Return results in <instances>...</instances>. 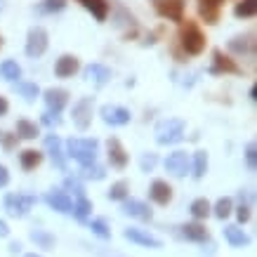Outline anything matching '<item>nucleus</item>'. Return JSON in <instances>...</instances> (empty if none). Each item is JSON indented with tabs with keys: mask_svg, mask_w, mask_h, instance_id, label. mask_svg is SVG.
<instances>
[{
	"mask_svg": "<svg viewBox=\"0 0 257 257\" xmlns=\"http://www.w3.org/2000/svg\"><path fill=\"white\" fill-rule=\"evenodd\" d=\"M17 142H19V137L17 135H10V133H0V144L8 149V151H12V149L17 147Z\"/></svg>",
	"mask_w": 257,
	"mask_h": 257,
	"instance_id": "nucleus-43",
	"label": "nucleus"
},
{
	"mask_svg": "<svg viewBox=\"0 0 257 257\" xmlns=\"http://www.w3.org/2000/svg\"><path fill=\"white\" fill-rule=\"evenodd\" d=\"M45 149L50 158H52V163L59 168V170H66V158H64V149H62V140L57 137V135H47L45 137Z\"/></svg>",
	"mask_w": 257,
	"mask_h": 257,
	"instance_id": "nucleus-16",
	"label": "nucleus"
},
{
	"mask_svg": "<svg viewBox=\"0 0 257 257\" xmlns=\"http://www.w3.org/2000/svg\"><path fill=\"white\" fill-rule=\"evenodd\" d=\"M43 99H45V104H47V111L59 113V111L69 104V92H66L64 87H47L45 92H43Z\"/></svg>",
	"mask_w": 257,
	"mask_h": 257,
	"instance_id": "nucleus-11",
	"label": "nucleus"
},
{
	"mask_svg": "<svg viewBox=\"0 0 257 257\" xmlns=\"http://www.w3.org/2000/svg\"><path fill=\"white\" fill-rule=\"evenodd\" d=\"M8 111H10V101L5 97H0V116H5Z\"/></svg>",
	"mask_w": 257,
	"mask_h": 257,
	"instance_id": "nucleus-47",
	"label": "nucleus"
},
{
	"mask_svg": "<svg viewBox=\"0 0 257 257\" xmlns=\"http://www.w3.org/2000/svg\"><path fill=\"white\" fill-rule=\"evenodd\" d=\"M250 99H252V101H255V99H257V87H255V85L250 87Z\"/></svg>",
	"mask_w": 257,
	"mask_h": 257,
	"instance_id": "nucleus-49",
	"label": "nucleus"
},
{
	"mask_svg": "<svg viewBox=\"0 0 257 257\" xmlns=\"http://www.w3.org/2000/svg\"><path fill=\"white\" fill-rule=\"evenodd\" d=\"M83 73H85L87 80H92V83H97V85H104V83H109L111 80V69L101 66V64H87Z\"/></svg>",
	"mask_w": 257,
	"mask_h": 257,
	"instance_id": "nucleus-20",
	"label": "nucleus"
},
{
	"mask_svg": "<svg viewBox=\"0 0 257 257\" xmlns=\"http://www.w3.org/2000/svg\"><path fill=\"white\" fill-rule=\"evenodd\" d=\"M106 149H109V163H111V168L123 170L125 165H127V151L123 149L120 140H118V137H109V142H106Z\"/></svg>",
	"mask_w": 257,
	"mask_h": 257,
	"instance_id": "nucleus-12",
	"label": "nucleus"
},
{
	"mask_svg": "<svg viewBox=\"0 0 257 257\" xmlns=\"http://www.w3.org/2000/svg\"><path fill=\"white\" fill-rule=\"evenodd\" d=\"M83 177L85 179H104L106 177V170L101 168V165H97V161L90 165H83Z\"/></svg>",
	"mask_w": 257,
	"mask_h": 257,
	"instance_id": "nucleus-35",
	"label": "nucleus"
},
{
	"mask_svg": "<svg viewBox=\"0 0 257 257\" xmlns=\"http://www.w3.org/2000/svg\"><path fill=\"white\" fill-rule=\"evenodd\" d=\"M78 3L97 19V22H104V19L109 17V3H106V0H78Z\"/></svg>",
	"mask_w": 257,
	"mask_h": 257,
	"instance_id": "nucleus-21",
	"label": "nucleus"
},
{
	"mask_svg": "<svg viewBox=\"0 0 257 257\" xmlns=\"http://www.w3.org/2000/svg\"><path fill=\"white\" fill-rule=\"evenodd\" d=\"M97 149H99V142L94 137H71L66 142V156L78 161L80 165H90L97 161Z\"/></svg>",
	"mask_w": 257,
	"mask_h": 257,
	"instance_id": "nucleus-1",
	"label": "nucleus"
},
{
	"mask_svg": "<svg viewBox=\"0 0 257 257\" xmlns=\"http://www.w3.org/2000/svg\"><path fill=\"white\" fill-rule=\"evenodd\" d=\"M64 187L69 189V191H73V194L78 196V198H85V189H83V182H80L78 177H66L64 179Z\"/></svg>",
	"mask_w": 257,
	"mask_h": 257,
	"instance_id": "nucleus-36",
	"label": "nucleus"
},
{
	"mask_svg": "<svg viewBox=\"0 0 257 257\" xmlns=\"http://www.w3.org/2000/svg\"><path fill=\"white\" fill-rule=\"evenodd\" d=\"M47 45H50V38H47V31L43 26H33L29 36H26V55L31 59H38V57L45 55Z\"/></svg>",
	"mask_w": 257,
	"mask_h": 257,
	"instance_id": "nucleus-5",
	"label": "nucleus"
},
{
	"mask_svg": "<svg viewBox=\"0 0 257 257\" xmlns=\"http://www.w3.org/2000/svg\"><path fill=\"white\" fill-rule=\"evenodd\" d=\"M236 217H238V222H248L250 219V205L248 203H241V208H238V210H236Z\"/></svg>",
	"mask_w": 257,
	"mask_h": 257,
	"instance_id": "nucleus-44",
	"label": "nucleus"
},
{
	"mask_svg": "<svg viewBox=\"0 0 257 257\" xmlns=\"http://www.w3.org/2000/svg\"><path fill=\"white\" fill-rule=\"evenodd\" d=\"M3 10H5V0H0V12H3Z\"/></svg>",
	"mask_w": 257,
	"mask_h": 257,
	"instance_id": "nucleus-50",
	"label": "nucleus"
},
{
	"mask_svg": "<svg viewBox=\"0 0 257 257\" xmlns=\"http://www.w3.org/2000/svg\"><path fill=\"white\" fill-rule=\"evenodd\" d=\"M90 229H92V234L94 236H99V238H111V231H109V226H106V222L104 219H92L90 222Z\"/></svg>",
	"mask_w": 257,
	"mask_h": 257,
	"instance_id": "nucleus-37",
	"label": "nucleus"
},
{
	"mask_svg": "<svg viewBox=\"0 0 257 257\" xmlns=\"http://www.w3.org/2000/svg\"><path fill=\"white\" fill-rule=\"evenodd\" d=\"M31 241L33 243H38L40 248H45V250H55V236L52 234H47V231H43V229H33L31 231Z\"/></svg>",
	"mask_w": 257,
	"mask_h": 257,
	"instance_id": "nucleus-27",
	"label": "nucleus"
},
{
	"mask_svg": "<svg viewBox=\"0 0 257 257\" xmlns=\"http://www.w3.org/2000/svg\"><path fill=\"white\" fill-rule=\"evenodd\" d=\"M229 50L236 52V55H245V52L252 50V40H250V36H234L229 40Z\"/></svg>",
	"mask_w": 257,
	"mask_h": 257,
	"instance_id": "nucleus-26",
	"label": "nucleus"
},
{
	"mask_svg": "<svg viewBox=\"0 0 257 257\" xmlns=\"http://www.w3.org/2000/svg\"><path fill=\"white\" fill-rule=\"evenodd\" d=\"M64 8H66V0H43L45 12H62Z\"/></svg>",
	"mask_w": 257,
	"mask_h": 257,
	"instance_id": "nucleus-42",
	"label": "nucleus"
},
{
	"mask_svg": "<svg viewBox=\"0 0 257 257\" xmlns=\"http://www.w3.org/2000/svg\"><path fill=\"white\" fill-rule=\"evenodd\" d=\"M127 191H130V184H127L125 179H118V182L111 184L109 198L111 201H125V198H127Z\"/></svg>",
	"mask_w": 257,
	"mask_h": 257,
	"instance_id": "nucleus-32",
	"label": "nucleus"
},
{
	"mask_svg": "<svg viewBox=\"0 0 257 257\" xmlns=\"http://www.w3.org/2000/svg\"><path fill=\"white\" fill-rule=\"evenodd\" d=\"M149 198L158 205H168L172 201V187L165 179H154L151 187H149Z\"/></svg>",
	"mask_w": 257,
	"mask_h": 257,
	"instance_id": "nucleus-13",
	"label": "nucleus"
},
{
	"mask_svg": "<svg viewBox=\"0 0 257 257\" xmlns=\"http://www.w3.org/2000/svg\"><path fill=\"white\" fill-rule=\"evenodd\" d=\"M245 163H248L250 170H255V165H257V147H255V142H250L248 147H245Z\"/></svg>",
	"mask_w": 257,
	"mask_h": 257,
	"instance_id": "nucleus-41",
	"label": "nucleus"
},
{
	"mask_svg": "<svg viewBox=\"0 0 257 257\" xmlns=\"http://www.w3.org/2000/svg\"><path fill=\"white\" fill-rule=\"evenodd\" d=\"M38 125L31 123L29 118H19L17 120V137L19 140H36L38 137Z\"/></svg>",
	"mask_w": 257,
	"mask_h": 257,
	"instance_id": "nucleus-24",
	"label": "nucleus"
},
{
	"mask_svg": "<svg viewBox=\"0 0 257 257\" xmlns=\"http://www.w3.org/2000/svg\"><path fill=\"white\" fill-rule=\"evenodd\" d=\"M8 182H10V172L5 165H0V187H8Z\"/></svg>",
	"mask_w": 257,
	"mask_h": 257,
	"instance_id": "nucleus-45",
	"label": "nucleus"
},
{
	"mask_svg": "<svg viewBox=\"0 0 257 257\" xmlns=\"http://www.w3.org/2000/svg\"><path fill=\"white\" fill-rule=\"evenodd\" d=\"M208 71L215 73V76H219V73H241V66L234 59H229L222 50H212V66Z\"/></svg>",
	"mask_w": 257,
	"mask_h": 257,
	"instance_id": "nucleus-10",
	"label": "nucleus"
},
{
	"mask_svg": "<svg viewBox=\"0 0 257 257\" xmlns=\"http://www.w3.org/2000/svg\"><path fill=\"white\" fill-rule=\"evenodd\" d=\"M24 257H40V255H36V252H29V255H24Z\"/></svg>",
	"mask_w": 257,
	"mask_h": 257,
	"instance_id": "nucleus-51",
	"label": "nucleus"
},
{
	"mask_svg": "<svg viewBox=\"0 0 257 257\" xmlns=\"http://www.w3.org/2000/svg\"><path fill=\"white\" fill-rule=\"evenodd\" d=\"M3 45H5V40H3V36H0V50H3Z\"/></svg>",
	"mask_w": 257,
	"mask_h": 257,
	"instance_id": "nucleus-52",
	"label": "nucleus"
},
{
	"mask_svg": "<svg viewBox=\"0 0 257 257\" xmlns=\"http://www.w3.org/2000/svg\"><path fill=\"white\" fill-rule=\"evenodd\" d=\"M71 212H73V217L78 219V222H85L90 217V212H92V203L87 201V198H78V201L73 203Z\"/></svg>",
	"mask_w": 257,
	"mask_h": 257,
	"instance_id": "nucleus-28",
	"label": "nucleus"
},
{
	"mask_svg": "<svg viewBox=\"0 0 257 257\" xmlns=\"http://www.w3.org/2000/svg\"><path fill=\"white\" fill-rule=\"evenodd\" d=\"M5 236H10V226L0 219V238H5Z\"/></svg>",
	"mask_w": 257,
	"mask_h": 257,
	"instance_id": "nucleus-48",
	"label": "nucleus"
},
{
	"mask_svg": "<svg viewBox=\"0 0 257 257\" xmlns=\"http://www.w3.org/2000/svg\"><path fill=\"white\" fill-rule=\"evenodd\" d=\"M40 163H43V154L36 151V149H26V151L19 154V165L24 170H36Z\"/></svg>",
	"mask_w": 257,
	"mask_h": 257,
	"instance_id": "nucleus-22",
	"label": "nucleus"
},
{
	"mask_svg": "<svg viewBox=\"0 0 257 257\" xmlns=\"http://www.w3.org/2000/svg\"><path fill=\"white\" fill-rule=\"evenodd\" d=\"M17 92L22 94L26 101H33L40 94V87L36 83H17Z\"/></svg>",
	"mask_w": 257,
	"mask_h": 257,
	"instance_id": "nucleus-34",
	"label": "nucleus"
},
{
	"mask_svg": "<svg viewBox=\"0 0 257 257\" xmlns=\"http://www.w3.org/2000/svg\"><path fill=\"white\" fill-rule=\"evenodd\" d=\"M208 172V154L205 151H196L194 154V177L203 179Z\"/></svg>",
	"mask_w": 257,
	"mask_h": 257,
	"instance_id": "nucleus-33",
	"label": "nucleus"
},
{
	"mask_svg": "<svg viewBox=\"0 0 257 257\" xmlns=\"http://www.w3.org/2000/svg\"><path fill=\"white\" fill-rule=\"evenodd\" d=\"M45 201L50 208H55L57 212H64V215H69L71 208H73V201H71V196L66 191H59V189H52V191H47Z\"/></svg>",
	"mask_w": 257,
	"mask_h": 257,
	"instance_id": "nucleus-14",
	"label": "nucleus"
},
{
	"mask_svg": "<svg viewBox=\"0 0 257 257\" xmlns=\"http://www.w3.org/2000/svg\"><path fill=\"white\" fill-rule=\"evenodd\" d=\"M92 109H94V97H83L73 104V125L78 127V130H87L90 123H92Z\"/></svg>",
	"mask_w": 257,
	"mask_h": 257,
	"instance_id": "nucleus-6",
	"label": "nucleus"
},
{
	"mask_svg": "<svg viewBox=\"0 0 257 257\" xmlns=\"http://www.w3.org/2000/svg\"><path fill=\"white\" fill-rule=\"evenodd\" d=\"M123 236L127 241L147 245V248H163V241H161V238H156V236H151V234H144L142 229H125Z\"/></svg>",
	"mask_w": 257,
	"mask_h": 257,
	"instance_id": "nucleus-18",
	"label": "nucleus"
},
{
	"mask_svg": "<svg viewBox=\"0 0 257 257\" xmlns=\"http://www.w3.org/2000/svg\"><path fill=\"white\" fill-rule=\"evenodd\" d=\"M182 236H184L187 241L203 243V241H208V229H205V224H201V222H189V224L182 226Z\"/></svg>",
	"mask_w": 257,
	"mask_h": 257,
	"instance_id": "nucleus-19",
	"label": "nucleus"
},
{
	"mask_svg": "<svg viewBox=\"0 0 257 257\" xmlns=\"http://www.w3.org/2000/svg\"><path fill=\"white\" fill-rule=\"evenodd\" d=\"M156 163H158V156L156 154H142V158H140V168H142V172H151L154 168H156Z\"/></svg>",
	"mask_w": 257,
	"mask_h": 257,
	"instance_id": "nucleus-38",
	"label": "nucleus"
},
{
	"mask_svg": "<svg viewBox=\"0 0 257 257\" xmlns=\"http://www.w3.org/2000/svg\"><path fill=\"white\" fill-rule=\"evenodd\" d=\"M99 116L106 125H127L133 113L125 109V106H116V104H104L99 109Z\"/></svg>",
	"mask_w": 257,
	"mask_h": 257,
	"instance_id": "nucleus-8",
	"label": "nucleus"
},
{
	"mask_svg": "<svg viewBox=\"0 0 257 257\" xmlns=\"http://www.w3.org/2000/svg\"><path fill=\"white\" fill-rule=\"evenodd\" d=\"M184 127H187V123H184L182 118H165V120H161V123L156 125V130H154L156 142L163 144V147L177 144V142L184 140Z\"/></svg>",
	"mask_w": 257,
	"mask_h": 257,
	"instance_id": "nucleus-2",
	"label": "nucleus"
},
{
	"mask_svg": "<svg viewBox=\"0 0 257 257\" xmlns=\"http://www.w3.org/2000/svg\"><path fill=\"white\" fill-rule=\"evenodd\" d=\"M189 168H191V163H189L187 151H172L170 156L165 158V170L170 172L172 177H184Z\"/></svg>",
	"mask_w": 257,
	"mask_h": 257,
	"instance_id": "nucleus-9",
	"label": "nucleus"
},
{
	"mask_svg": "<svg viewBox=\"0 0 257 257\" xmlns=\"http://www.w3.org/2000/svg\"><path fill=\"white\" fill-rule=\"evenodd\" d=\"M231 212H234V201L226 198V196L224 198H219V201L215 203V208H212V215H215L217 219H226Z\"/></svg>",
	"mask_w": 257,
	"mask_h": 257,
	"instance_id": "nucleus-30",
	"label": "nucleus"
},
{
	"mask_svg": "<svg viewBox=\"0 0 257 257\" xmlns=\"http://www.w3.org/2000/svg\"><path fill=\"white\" fill-rule=\"evenodd\" d=\"M0 76H3L5 80L22 78V66H19L15 59H5V62L0 64Z\"/></svg>",
	"mask_w": 257,
	"mask_h": 257,
	"instance_id": "nucleus-25",
	"label": "nucleus"
},
{
	"mask_svg": "<svg viewBox=\"0 0 257 257\" xmlns=\"http://www.w3.org/2000/svg\"><path fill=\"white\" fill-rule=\"evenodd\" d=\"M179 40H182V47L187 50L189 55H201L205 50V36H203L201 26L196 22H182V31H179Z\"/></svg>",
	"mask_w": 257,
	"mask_h": 257,
	"instance_id": "nucleus-3",
	"label": "nucleus"
},
{
	"mask_svg": "<svg viewBox=\"0 0 257 257\" xmlns=\"http://www.w3.org/2000/svg\"><path fill=\"white\" fill-rule=\"evenodd\" d=\"M224 238L234 248H243V245H248V236H245V231L243 229H238V226H234V224H229V226H224Z\"/></svg>",
	"mask_w": 257,
	"mask_h": 257,
	"instance_id": "nucleus-23",
	"label": "nucleus"
},
{
	"mask_svg": "<svg viewBox=\"0 0 257 257\" xmlns=\"http://www.w3.org/2000/svg\"><path fill=\"white\" fill-rule=\"evenodd\" d=\"M33 205H36V196H29V194L5 196V210H8L10 217H26Z\"/></svg>",
	"mask_w": 257,
	"mask_h": 257,
	"instance_id": "nucleus-4",
	"label": "nucleus"
},
{
	"mask_svg": "<svg viewBox=\"0 0 257 257\" xmlns=\"http://www.w3.org/2000/svg\"><path fill=\"white\" fill-rule=\"evenodd\" d=\"M78 69H80V62L76 55H62L55 64L57 78H71L73 73H78Z\"/></svg>",
	"mask_w": 257,
	"mask_h": 257,
	"instance_id": "nucleus-17",
	"label": "nucleus"
},
{
	"mask_svg": "<svg viewBox=\"0 0 257 257\" xmlns=\"http://www.w3.org/2000/svg\"><path fill=\"white\" fill-rule=\"evenodd\" d=\"M224 0H198V5H205V8H219Z\"/></svg>",
	"mask_w": 257,
	"mask_h": 257,
	"instance_id": "nucleus-46",
	"label": "nucleus"
},
{
	"mask_svg": "<svg viewBox=\"0 0 257 257\" xmlns=\"http://www.w3.org/2000/svg\"><path fill=\"white\" fill-rule=\"evenodd\" d=\"M198 15H201L208 24H215L219 19V8H205V5H198Z\"/></svg>",
	"mask_w": 257,
	"mask_h": 257,
	"instance_id": "nucleus-39",
	"label": "nucleus"
},
{
	"mask_svg": "<svg viewBox=\"0 0 257 257\" xmlns=\"http://www.w3.org/2000/svg\"><path fill=\"white\" fill-rule=\"evenodd\" d=\"M255 12H257V0H241V3H236V8H234V15L238 19L255 17Z\"/></svg>",
	"mask_w": 257,
	"mask_h": 257,
	"instance_id": "nucleus-31",
	"label": "nucleus"
},
{
	"mask_svg": "<svg viewBox=\"0 0 257 257\" xmlns=\"http://www.w3.org/2000/svg\"><path fill=\"white\" fill-rule=\"evenodd\" d=\"M123 212L125 215H130V217L144 219V222H149V219L154 217L151 208H149L144 201H137V198H125L123 201Z\"/></svg>",
	"mask_w": 257,
	"mask_h": 257,
	"instance_id": "nucleus-15",
	"label": "nucleus"
},
{
	"mask_svg": "<svg viewBox=\"0 0 257 257\" xmlns=\"http://www.w3.org/2000/svg\"><path fill=\"white\" fill-rule=\"evenodd\" d=\"M40 123L47 125V127H57V125H62V116H59V113H52V111H43V113H40Z\"/></svg>",
	"mask_w": 257,
	"mask_h": 257,
	"instance_id": "nucleus-40",
	"label": "nucleus"
},
{
	"mask_svg": "<svg viewBox=\"0 0 257 257\" xmlns=\"http://www.w3.org/2000/svg\"><path fill=\"white\" fill-rule=\"evenodd\" d=\"M156 12L170 22H184V5L187 0H156Z\"/></svg>",
	"mask_w": 257,
	"mask_h": 257,
	"instance_id": "nucleus-7",
	"label": "nucleus"
},
{
	"mask_svg": "<svg viewBox=\"0 0 257 257\" xmlns=\"http://www.w3.org/2000/svg\"><path fill=\"white\" fill-rule=\"evenodd\" d=\"M189 210H191V215H194L196 219H205L212 212V205H210L208 198H196V201L191 203V208H189Z\"/></svg>",
	"mask_w": 257,
	"mask_h": 257,
	"instance_id": "nucleus-29",
	"label": "nucleus"
}]
</instances>
